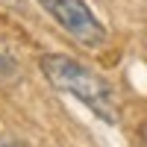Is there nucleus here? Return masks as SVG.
<instances>
[{"label":"nucleus","instance_id":"obj_1","mask_svg":"<svg viewBox=\"0 0 147 147\" xmlns=\"http://www.w3.org/2000/svg\"><path fill=\"white\" fill-rule=\"evenodd\" d=\"M38 68L53 88L71 94L74 100H80L85 109H91L106 124H118V100H115V91L103 74H97L94 68L82 65L80 59L65 56V53L41 56Z\"/></svg>","mask_w":147,"mask_h":147},{"label":"nucleus","instance_id":"obj_2","mask_svg":"<svg viewBox=\"0 0 147 147\" xmlns=\"http://www.w3.org/2000/svg\"><path fill=\"white\" fill-rule=\"evenodd\" d=\"M68 35H74L85 47H103L109 41V30L103 27L97 15L88 9L85 0H35Z\"/></svg>","mask_w":147,"mask_h":147},{"label":"nucleus","instance_id":"obj_3","mask_svg":"<svg viewBox=\"0 0 147 147\" xmlns=\"http://www.w3.org/2000/svg\"><path fill=\"white\" fill-rule=\"evenodd\" d=\"M141 147H147V124H144V129H141Z\"/></svg>","mask_w":147,"mask_h":147}]
</instances>
